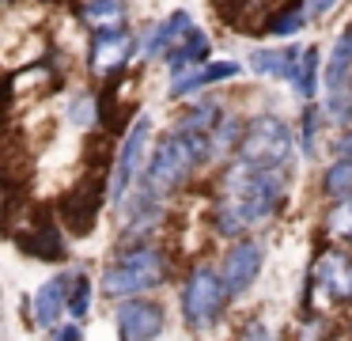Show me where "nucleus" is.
Masks as SVG:
<instances>
[{
	"label": "nucleus",
	"instance_id": "nucleus-30",
	"mask_svg": "<svg viewBox=\"0 0 352 341\" xmlns=\"http://www.w3.org/2000/svg\"><path fill=\"white\" fill-rule=\"evenodd\" d=\"M333 152H337V156H341V159H352V129H349V133H344L341 141L333 144Z\"/></svg>",
	"mask_w": 352,
	"mask_h": 341
},
{
	"label": "nucleus",
	"instance_id": "nucleus-20",
	"mask_svg": "<svg viewBox=\"0 0 352 341\" xmlns=\"http://www.w3.org/2000/svg\"><path fill=\"white\" fill-rule=\"evenodd\" d=\"M292 87H296L299 99H311L314 91H318V50L314 45H307V50H299V61H296V72H292Z\"/></svg>",
	"mask_w": 352,
	"mask_h": 341
},
{
	"label": "nucleus",
	"instance_id": "nucleus-9",
	"mask_svg": "<svg viewBox=\"0 0 352 341\" xmlns=\"http://www.w3.org/2000/svg\"><path fill=\"white\" fill-rule=\"evenodd\" d=\"M261 262H265V250H261V242L239 239L235 247L223 254V262H220V277H223V285H228V296H243L246 288L258 280Z\"/></svg>",
	"mask_w": 352,
	"mask_h": 341
},
{
	"label": "nucleus",
	"instance_id": "nucleus-31",
	"mask_svg": "<svg viewBox=\"0 0 352 341\" xmlns=\"http://www.w3.org/2000/svg\"><path fill=\"white\" fill-rule=\"evenodd\" d=\"M333 4H337V0H307V8H311V15H326Z\"/></svg>",
	"mask_w": 352,
	"mask_h": 341
},
{
	"label": "nucleus",
	"instance_id": "nucleus-34",
	"mask_svg": "<svg viewBox=\"0 0 352 341\" xmlns=\"http://www.w3.org/2000/svg\"><path fill=\"white\" fill-rule=\"evenodd\" d=\"M220 4H228V0H220Z\"/></svg>",
	"mask_w": 352,
	"mask_h": 341
},
{
	"label": "nucleus",
	"instance_id": "nucleus-2",
	"mask_svg": "<svg viewBox=\"0 0 352 341\" xmlns=\"http://www.w3.org/2000/svg\"><path fill=\"white\" fill-rule=\"evenodd\" d=\"M205 156H212L208 136H197V133H190V129H182V125L170 129V133H163L160 144H155V152H152V159H148L144 189L152 197H163V194H170V189H178Z\"/></svg>",
	"mask_w": 352,
	"mask_h": 341
},
{
	"label": "nucleus",
	"instance_id": "nucleus-3",
	"mask_svg": "<svg viewBox=\"0 0 352 341\" xmlns=\"http://www.w3.org/2000/svg\"><path fill=\"white\" fill-rule=\"evenodd\" d=\"M167 280V258L155 247H129L125 254H118L102 273V292L110 300H129L148 288H160Z\"/></svg>",
	"mask_w": 352,
	"mask_h": 341
},
{
	"label": "nucleus",
	"instance_id": "nucleus-6",
	"mask_svg": "<svg viewBox=\"0 0 352 341\" xmlns=\"http://www.w3.org/2000/svg\"><path fill=\"white\" fill-rule=\"evenodd\" d=\"M102 194H107V171H95L87 178H80L69 194L61 197V224H69L72 235H87L99 220L102 209Z\"/></svg>",
	"mask_w": 352,
	"mask_h": 341
},
{
	"label": "nucleus",
	"instance_id": "nucleus-26",
	"mask_svg": "<svg viewBox=\"0 0 352 341\" xmlns=\"http://www.w3.org/2000/svg\"><path fill=\"white\" fill-rule=\"evenodd\" d=\"M87 307H91V280H87V277H76V280H72V292H69V311H72L76 318H84Z\"/></svg>",
	"mask_w": 352,
	"mask_h": 341
},
{
	"label": "nucleus",
	"instance_id": "nucleus-17",
	"mask_svg": "<svg viewBox=\"0 0 352 341\" xmlns=\"http://www.w3.org/2000/svg\"><path fill=\"white\" fill-rule=\"evenodd\" d=\"M299 50H254L250 53V68L258 76H273V80H292L296 72Z\"/></svg>",
	"mask_w": 352,
	"mask_h": 341
},
{
	"label": "nucleus",
	"instance_id": "nucleus-25",
	"mask_svg": "<svg viewBox=\"0 0 352 341\" xmlns=\"http://www.w3.org/2000/svg\"><path fill=\"white\" fill-rule=\"evenodd\" d=\"M216 114H220V106H216V103H197L190 114H186L182 129H190V133H197V136H212V129L220 125Z\"/></svg>",
	"mask_w": 352,
	"mask_h": 341
},
{
	"label": "nucleus",
	"instance_id": "nucleus-24",
	"mask_svg": "<svg viewBox=\"0 0 352 341\" xmlns=\"http://www.w3.org/2000/svg\"><path fill=\"white\" fill-rule=\"evenodd\" d=\"M87 19L95 27H122L125 0H87Z\"/></svg>",
	"mask_w": 352,
	"mask_h": 341
},
{
	"label": "nucleus",
	"instance_id": "nucleus-4",
	"mask_svg": "<svg viewBox=\"0 0 352 341\" xmlns=\"http://www.w3.org/2000/svg\"><path fill=\"white\" fill-rule=\"evenodd\" d=\"M223 303H228V285H223L220 269L197 265L182 285V318L193 330H208L212 322H220Z\"/></svg>",
	"mask_w": 352,
	"mask_h": 341
},
{
	"label": "nucleus",
	"instance_id": "nucleus-33",
	"mask_svg": "<svg viewBox=\"0 0 352 341\" xmlns=\"http://www.w3.org/2000/svg\"><path fill=\"white\" fill-rule=\"evenodd\" d=\"M122 341H129V338H125V333H122Z\"/></svg>",
	"mask_w": 352,
	"mask_h": 341
},
{
	"label": "nucleus",
	"instance_id": "nucleus-7",
	"mask_svg": "<svg viewBox=\"0 0 352 341\" xmlns=\"http://www.w3.org/2000/svg\"><path fill=\"white\" fill-rule=\"evenodd\" d=\"M148 141H152V121L137 114V118H133V125H129V133H125V141H122V152H118L114 171H110V194H114L118 205H122V197L129 194L133 178H137Z\"/></svg>",
	"mask_w": 352,
	"mask_h": 341
},
{
	"label": "nucleus",
	"instance_id": "nucleus-5",
	"mask_svg": "<svg viewBox=\"0 0 352 341\" xmlns=\"http://www.w3.org/2000/svg\"><path fill=\"white\" fill-rule=\"evenodd\" d=\"M239 159L254 167H280L292 159V129L280 118H254L239 141Z\"/></svg>",
	"mask_w": 352,
	"mask_h": 341
},
{
	"label": "nucleus",
	"instance_id": "nucleus-8",
	"mask_svg": "<svg viewBox=\"0 0 352 341\" xmlns=\"http://www.w3.org/2000/svg\"><path fill=\"white\" fill-rule=\"evenodd\" d=\"M311 292H318L326 303L352 300V258L344 250H326L311 269Z\"/></svg>",
	"mask_w": 352,
	"mask_h": 341
},
{
	"label": "nucleus",
	"instance_id": "nucleus-11",
	"mask_svg": "<svg viewBox=\"0 0 352 341\" xmlns=\"http://www.w3.org/2000/svg\"><path fill=\"white\" fill-rule=\"evenodd\" d=\"M118 330L129 341H155L163 333V307L152 300H125L118 307Z\"/></svg>",
	"mask_w": 352,
	"mask_h": 341
},
{
	"label": "nucleus",
	"instance_id": "nucleus-16",
	"mask_svg": "<svg viewBox=\"0 0 352 341\" xmlns=\"http://www.w3.org/2000/svg\"><path fill=\"white\" fill-rule=\"evenodd\" d=\"M19 250L31 254V258H38V262H61L65 258V239L50 220H38V227H31V231L19 239Z\"/></svg>",
	"mask_w": 352,
	"mask_h": 341
},
{
	"label": "nucleus",
	"instance_id": "nucleus-32",
	"mask_svg": "<svg viewBox=\"0 0 352 341\" xmlns=\"http://www.w3.org/2000/svg\"><path fill=\"white\" fill-rule=\"evenodd\" d=\"M54 341H80V330L76 326H61V330L54 333Z\"/></svg>",
	"mask_w": 352,
	"mask_h": 341
},
{
	"label": "nucleus",
	"instance_id": "nucleus-12",
	"mask_svg": "<svg viewBox=\"0 0 352 341\" xmlns=\"http://www.w3.org/2000/svg\"><path fill=\"white\" fill-rule=\"evenodd\" d=\"M190 30H193L190 12H182V8H178V12H170L167 19H163L160 27H155L152 34L144 38V57H148V61H152V57H167V53L175 50V45L182 42Z\"/></svg>",
	"mask_w": 352,
	"mask_h": 341
},
{
	"label": "nucleus",
	"instance_id": "nucleus-15",
	"mask_svg": "<svg viewBox=\"0 0 352 341\" xmlns=\"http://www.w3.org/2000/svg\"><path fill=\"white\" fill-rule=\"evenodd\" d=\"M54 68L50 65H42V61H31L27 68H16L12 72V80H8V95H12V103H23L27 95L31 99H38V95H46L50 87H54Z\"/></svg>",
	"mask_w": 352,
	"mask_h": 341
},
{
	"label": "nucleus",
	"instance_id": "nucleus-28",
	"mask_svg": "<svg viewBox=\"0 0 352 341\" xmlns=\"http://www.w3.org/2000/svg\"><path fill=\"white\" fill-rule=\"evenodd\" d=\"M329 231H333L337 239L352 242V201L349 197H344L341 209H333V216H329Z\"/></svg>",
	"mask_w": 352,
	"mask_h": 341
},
{
	"label": "nucleus",
	"instance_id": "nucleus-1",
	"mask_svg": "<svg viewBox=\"0 0 352 341\" xmlns=\"http://www.w3.org/2000/svg\"><path fill=\"white\" fill-rule=\"evenodd\" d=\"M284 197V171L280 167H254L246 159H235L231 171L220 178V201H216V231L243 235L246 227L261 224L276 212Z\"/></svg>",
	"mask_w": 352,
	"mask_h": 341
},
{
	"label": "nucleus",
	"instance_id": "nucleus-13",
	"mask_svg": "<svg viewBox=\"0 0 352 341\" xmlns=\"http://www.w3.org/2000/svg\"><path fill=\"white\" fill-rule=\"evenodd\" d=\"M69 285H72V280L61 273V277H50L46 285L34 292L31 311H34V322H38V326H54L57 318H61V311L69 307V292H72Z\"/></svg>",
	"mask_w": 352,
	"mask_h": 341
},
{
	"label": "nucleus",
	"instance_id": "nucleus-18",
	"mask_svg": "<svg viewBox=\"0 0 352 341\" xmlns=\"http://www.w3.org/2000/svg\"><path fill=\"white\" fill-rule=\"evenodd\" d=\"M205 57H208V34L193 27L190 34H186L182 42H178L175 50L167 53V61H170V76L186 72V68H197V61H205Z\"/></svg>",
	"mask_w": 352,
	"mask_h": 341
},
{
	"label": "nucleus",
	"instance_id": "nucleus-29",
	"mask_svg": "<svg viewBox=\"0 0 352 341\" xmlns=\"http://www.w3.org/2000/svg\"><path fill=\"white\" fill-rule=\"evenodd\" d=\"M314 129H318V118L307 114V118H303V152H307V156H314Z\"/></svg>",
	"mask_w": 352,
	"mask_h": 341
},
{
	"label": "nucleus",
	"instance_id": "nucleus-23",
	"mask_svg": "<svg viewBox=\"0 0 352 341\" xmlns=\"http://www.w3.org/2000/svg\"><path fill=\"white\" fill-rule=\"evenodd\" d=\"M322 189H326L329 197H337V201L352 197V159H337L326 171V178H322Z\"/></svg>",
	"mask_w": 352,
	"mask_h": 341
},
{
	"label": "nucleus",
	"instance_id": "nucleus-14",
	"mask_svg": "<svg viewBox=\"0 0 352 341\" xmlns=\"http://www.w3.org/2000/svg\"><path fill=\"white\" fill-rule=\"evenodd\" d=\"M231 76H239L235 61H208L201 68H186V72L170 76V95H193L205 83H220V80H231Z\"/></svg>",
	"mask_w": 352,
	"mask_h": 341
},
{
	"label": "nucleus",
	"instance_id": "nucleus-19",
	"mask_svg": "<svg viewBox=\"0 0 352 341\" xmlns=\"http://www.w3.org/2000/svg\"><path fill=\"white\" fill-rule=\"evenodd\" d=\"M326 114L333 125H352V76L326 83Z\"/></svg>",
	"mask_w": 352,
	"mask_h": 341
},
{
	"label": "nucleus",
	"instance_id": "nucleus-21",
	"mask_svg": "<svg viewBox=\"0 0 352 341\" xmlns=\"http://www.w3.org/2000/svg\"><path fill=\"white\" fill-rule=\"evenodd\" d=\"M307 19H311V8H307V0H303V4H292V8L273 12V15H269V23H265V30H269V34H276V38H288V34H296V30H303Z\"/></svg>",
	"mask_w": 352,
	"mask_h": 341
},
{
	"label": "nucleus",
	"instance_id": "nucleus-22",
	"mask_svg": "<svg viewBox=\"0 0 352 341\" xmlns=\"http://www.w3.org/2000/svg\"><path fill=\"white\" fill-rule=\"evenodd\" d=\"M341 76H352V27L333 42V53L326 61V83L341 80Z\"/></svg>",
	"mask_w": 352,
	"mask_h": 341
},
{
	"label": "nucleus",
	"instance_id": "nucleus-27",
	"mask_svg": "<svg viewBox=\"0 0 352 341\" xmlns=\"http://www.w3.org/2000/svg\"><path fill=\"white\" fill-rule=\"evenodd\" d=\"M69 118L76 121V125H91V118H99V99L76 95V99L69 103Z\"/></svg>",
	"mask_w": 352,
	"mask_h": 341
},
{
	"label": "nucleus",
	"instance_id": "nucleus-10",
	"mask_svg": "<svg viewBox=\"0 0 352 341\" xmlns=\"http://www.w3.org/2000/svg\"><path fill=\"white\" fill-rule=\"evenodd\" d=\"M133 50H137V38H133V30L125 27H99L91 34V72L99 76H110L118 72V68H125V61L133 57Z\"/></svg>",
	"mask_w": 352,
	"mask_h": 341
}]
</instances>
